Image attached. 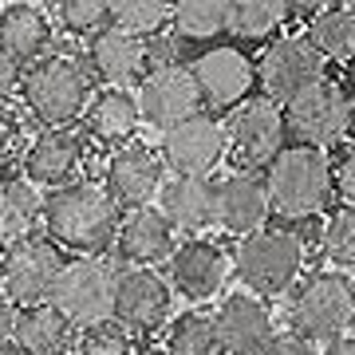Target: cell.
I'll return each instance as SVG.
<instances>
[{
    "label": "cell",
    "instance_id": "7c38bea8",
    "mask_svg": "<svg viewBox=\"0 0 355 355\" xmlns=\"http://www.w3.org/2000/svg\"><path fill=\"white\" fill-rule=\"evenodd\" d=\"M225 150V123H217L205 111H198L193 119L162 135V162L166 170H174V178H209V170L221 162Z\"/></svg>",
    "mask_w": 355,
    "mask_h": 355
},
{
    "label": "cell",
    "instance_id": "ab89813d",
    "mask_svg": "<svg viewBox=\"0 0 355 355\" xmlns=\"http://www.w3.org/2000/svg\"><path fill=\"white\" fill-rule=\"evenodd\" d=\"M324 355H355V336H343V340L328 343V347H324Z\"/></svg>",
    "mask_w": 355,
    "mask_h": 355
},
{
    "label": "cell",
    "instance_id": "9c48e42d",
    "mask_svg": "<svg viewBox=\"0 0 355 355\" xmlns=\"http://www.w3.org/2000/svg\"><path fill=\"white\" fill-rule=\"evenodd\" d=\"M64 257L60 245L48 237H28L4 249V296L16 308H40L51 304L55 280L64 272Z\"/></svg>",
    "mask_w": 355,
    "mask_h": 355
},
{
    "label": "cell",
    "instance_id": "277c9868",
    "mask_svg": "<svg viewBox=\"0 0 355 355\" xmlns=\"http://www.w3.org/2000/svg\"><path fill=\"white\" fill-rule=\"evenodd\" d=\"M292 331L312 343H336L355 328V280L347 272H312L296 284L288 304Z\"/></svg>",
    "mask_w": 355,
    "mask_h": 355
},
{
    "label": "cell",
    "instance_id": "cb8c5ba5",
    "mask_svg": "<svg viewBox=\"0 0 355 355\" xmlns=\"http://www.w3.org/2000/svg\"><path fill=\"white\" fill-rule=\"evenodd\" d=\"M139 123H142L139 99L130 91H99L87 111V135L103 146H119V150L130 146Z\"/></svg>",
    "mask_w": 355,
    "mask_h": 355
},
{
    "label": "cell",
    "instance_id": "7402d4cb",
    "mask_svg": "<svg viewBox=\"0 0 355 355\" xmlns=\"http://www.w3.org/2000/svg\"><path fill=\"white\" fill-rule=\"evenodd\" d=\"M119 253L135 261V268H150L166 257H174V225L166 221L162 209H135V214L123 217V229H119Z\"/></svg>",
    "mask_w": 355,
    "mask_h": 355
},
{
    "label": "cell",
    "instance_id": "5bb4252c",
    "mask_svg": "<svg viewBox=\"0 0 355 355\" xmlns=\"http://www.w3.org/2000/svg\"><path fill=\"white\" fill-rule=\"evenodd\" d=\"M166 186V162L142 142H130L111 154L107 162V193L119 209H150V198H158Z\"/></svg>",
    "mask_w": 355,
    "mask_h": 355
},
{
    "label": "cell",
    "instance_id": "52a82bcc",
    "mask_svg": "<svg viewBox=\"0 0 355 355\" xmlns=\"http://www.w3.org/2000/svg\"><path fill=\"white\" fill-rule=\"evenodd\" d=\"M324 64L328 60L316 51L308 32H288V36H277L265 44L261 60H257V83L265 91V99L288 107L296 95L324 83Z\"/></svg>",
    "mask_w": 355,
    "mask_h": 355
},
{
    "label": "cell",
    "instance_id": "b9f144b4",
    "mask_svg": "<svg viewBox=\"0 0 355 355\" xmlns=\"http://www.w3.org/2000/svg\"><path fill=\"white\" fill-rule=\"evenodd\" d=\"M0 296H4V253H0Z\"/></svg>",
    "mask_w": 355,
    "mask_h": 355
},
{
    "label": "cell",
    "instance_id": "ac0fdd59",
    "mask_svg": "<svg viewBox=\"0 0 355 355\" xmlns=\"http://www.w3.org/2000/svg\"><path fill=\"white\" fill-rule=\"evenodd\" d=\"M87 60L91 71L107 83V91H127L130 83H142L150 76V44L127 36L119 28H107L91 40Z\"/></svg>",
    "mask_w": 355,
    "mask_h": 355
},
{
    "label": "cell",
    "instance_id": "8d00e7d4",
    "mask_svg": "<svg viewBox=\"0 0 355 355\" xmlns=\"http://www.w3.org/2000/svg\"><path fill=\"white\" fill-rule=\"evenodd\" d=\"M265 355H324V352H316V343L296 336V331H280L277 340L268 343Z\"/></svg>",
    "mask_w": 355,
    "mask_h": 355
},
{
    "label": "cell",
    "instance_id": "f1b7e54d",
    "mask_svg": "<svg viewBox=\"0 0 355 355\" xmlns=\"http://www.w3.org/2000/svg\"><path fill=\"white\" fill-rule=\"evenodd\" d=\"M288 20H296V12L284 0H237L233 16H229V32L241 40H268Z\"/></svg>",
    "mask_w": 355,
    "mask_h": 355
},
{
    "label": "cell",
    "instance_id": "ee69618b",
    "mask_svg": "<svg viewBox=\"0 0 355 355\" xmlns=\"http://www.w3.org/2000/svg\"><path fill=\"white\" fill-rule=\"evenodd\" d=\"M352 135H355V95H352Z\"/></svg>",
    "mask_w": 355,
    "mask_h": 355
},
{
    "label": "cell",
    "instance_id": "2e32d148",
    "mask_svg": "<svg viewBox=\"0 0 355 355\" xmlns=\"http://www.w3.org/2000/svg\"><path fill=\"white\" fill-rule=\"evenodd\" d=\"M217 336H221V352L225 355H265L268 343L280 331L272 328V312L261 296L253 292H233L221 300V308L214 312Z\"/></svg>",
    "mask_w": 355,
    "mask_h": 355
},
{
    "label": "cell",
    "instance_id": "d4e9b609",
    "mask_svg": "<svg viewBox=\"0 0 355 355\" xmlns=\"http://www.w3.org/2000/svg\"><path fill=\"white\" fill-rule=\"evenodd\" d=\"M48 198L36 190V182L28 178H8L0 182V241H28L36 237V225L44 221Z\"/></svg>",
    "mask_w": 355,
    "mask_h": 355
},
{
    "label": "cell",
    "instance_id": "6da1fadb",
    "mask_svg": "<svg viewBox=\"0 0 355 355\" xmlns=\"http://www.w3.org/2000/svg\"><path fill=\"white\" fill-rule=\"evenodd\" d=\"M44 229L51 241L76 249V253H99L111 241H119L123 209L114 205L107 186L95 182H71L64 190H51L44 205Z\"/></svg>",
    "mask_w": 355,
    "mask_h": 355
},
{
    "label": "cell",
    "instance_id": "e0dca14e",
    "mask_svg": "<svg viewBox=\"0 0 355 355\" xmlns=\"http://www.w3.org/2000/svg\"><path fill=\"white\" fill-rule=\"evenodd\" d=\"M272 214V198H268L265 174L253 170H233L229 178L217 182V225L233 233V237H253L261 233Z\"/></svg>",
    "mask_w": 355,
    "mask_h": 355
},
{
    "label": "cell",
    "instance_id": "f546056e",
    "mask_svg": "<svg viewBox=\"0 0 355 355\" xmlns=\"http://www.w3.org/2000/svg\"><path fill=\"white\" fill-rule=\"evenodd\" d=\"M166 355H221V336H217V320L205 312H186L174 320Z\"/></svg>",
    "mask_w": 355,
    "mask_h": 355
},
{
    "label": "cell",
    "instance_id": "60d3db41",
    "mask_svg": "<svg viewBox=\"0 0 355 355\" xmlns=\"http://www.w3.org/2000/svg\"><path fill=\"white\" fill-rule=\"evenodd\" d=\"M0 355H24V352H20L16 343H4V347H0Z\"/></svg>",
    "mask_w": 355,
    "mask_h": 355
},
{
    "label": "cell",
    "instance_id": "d6986e66",
    "mask_svg": "<svg viewBox=\"0 0 355 355\" xmlns=\"http://www.w3.org/2000/svg\"><path fill=\"white\" fill-rule=\"evenodd\" d=\"M225 280H229V257L214 241L193 237L170 257V284L186 300H209L225 288Z\"/></svg>",
    "mask_w": 355,
    "mask_h": 355
},
{
    "label": "cell",
    "instance_id": "4dcf8cb0",
    "mask_svg": "<svg viewBox=\"0 0 355 355\" xmlns=\"http://www.w3.org/2000/svg\"><path fill=\"white\" fill-rule=\"evenodd\" d=\"M170 20H174V4H158V0H114L111 4V28L135 40L158 36Z\"/></svg>",
    "mask_w": 355,
    "mask_h": 355
},
{
    "label": "cell",
    "instance_id": "836d02e7",
    "mask_svg": "<svg viewBox=\"0 0 355 355\" xmlns=\"http://www.w3.org/2000/svg\"><path fill=\"white\" fill-rule=\"evenodd\" d=\"M79 355H135L130 352V331L119 320L95 324L79 336Z\"/></svg>",
    "mask_w": 355,
    "mask_h": 355
},
{
    "label": "cell",
    "instance_id": "e575fe53",
    "mask_svg": "<svg viewBox=\"0 0 355 355\" xmlns=\"http://www.w3.org/2000/svg\"><path fill=\"white\" fill-rule=\"evenodd\" d=\"M24 142V123L20 114H12L8 107H0V162H8Z\"/></svg>",
    "mask_w": 355,
    "mask_h": 355
},
{
    "label": "cell",
    "instance_id": "5b68a950",
    "mask_svg": "<svg viewBox=\"0 0 355 355\" xmlns=\"http://www.w3.org/2000/svg\"><path fill=\"white\" fill-rule=\"evenodd\" d=\"M233 268H237L245 288L261 300L296 292V280L304 268V241L292 229H261L237 245Z\"/></svg>",
    "mask_w": 355,
    "mask_h": 355
},
{
    "label": "cell",
    "instance_id": "f35d334b",
    "mask_svg": "<svg viewBox=\"0 0 355 355\" xmlns=\"http://www.w3.org/2000/svg\"><path fill=\"white\" fill-rule=\"evenodd\" d=\"M16 320H20V308H16L8 296H0V347L16 336Z\"/></svg>",
    "mask_w": 355,
    "mask_h": 355
},
{
    "label": "cell",
    "instance_id": "83f0119b",
    "mask_svg": "<svg viewBox=\"0 0 355 355\" xmlns=\"http://www.w3.org/2000/svg\"><path fill=\"white\" fill-rule=\"evenodd\" d=\"M229 16H233V4H221V0H182L174 4V36L190 40V44H202V40H217L221 32H229Z\"/></svg>",
    "mask_w": 355,
    "mask_h": 355
},
{
    "label": "cell",
    "instance_id": "1f68e13d",
    "mask_svg": "<svg viewBox=\"0 0 355 355\" xmlns=\"http://www.w3.org/2000/svg\"><path fill=\"white\" fill-rule=\"evenodd\" d=\"M320 249H324V257L331 261L336 272H355V209L343 205L324 221Z\"/></svg>",
    "mask_w": 355,
    "mask_h": 355
},
{
    "label": "cell",
    "instance_id": "7a4b0ae2",
    "mask_svg": "<svg viewBox=\"0 0 355 355\" xmlns=\"http://www.w3.org/2000/svg\"><path fill=\"white\" fill-rule=\"evenodd\" d=\"M268 198H272V214L284 221H308V217L324 214L336 198V166L328 154L316 146H300L292 142L280 150V158L265 170Z\"/></svg>",
    "mask_w": 355,
    "mask_h": 355
},
{
    "label": "cell",
    "instance_id": "9a60e30c",
    "mask_svg": "<svg viewBox=\"0 0 355 355\" xmlns=\"http://www.w3.org/2000/svg\"><path fill=\"white\" fill-rule=\"evenodd\" d=\"M174 308V284L158 277L154 268H123L119 272V296H114V320L127 331H154L170 320Z\"/></svg>",
    "mask_w": 355,
    "mask_h": 355
},
{
    "label": "cell",
    "instance_id": "74e56055",
    "mask_svg": "<svg viewBox=\"0 0 355 355\" xmlns=\"http://www.w3.org/2000/svg\"><path fill=\"white\" fill-rule=\"evenodd\" d=\"M16 87H24V79H20V64H16L12 55L0 48V103L8 99Z\"/></svg>",
    "mask_w": 355,
    "mask_h": 355
},
{
    "label": "cell",
    "instance_id": "30bf717a",
    "mask_svg": "<svg viewBox=\"0 0 355 355\" xmlns=\"http://www.w3.org/2000/svg\"><path fill=\"white\" fill-rule=\"evenodd\" d=\"M284 123H288V135L300 146H336V142L352 130V99L343 95L340 83H316V87H308L304 95H296V99L284 107Z\"/></svg>",
    "mask_w": 355,
    "mask_h": 355
},
{
    "label": "cell",
    "instance_id": "484cf974",
    "mask_svg": "<svg viewBox=\"0 0 355 355\" xmlns=\"http://www.w3.org/2000/svg\"><path fill=\"white\" fill-rule=\"evenodd\" d=\"M71 328L76 324L64 312H55L51 304L20 308L12 343L24 355H67V347H71Z\"/></svg>",
    "mask_w": 355,
    "mask_h": 355
},
{
    "label": "cell",
    "instance_id": "603a6c76",
    "mask_svg": "<svg viewBox=\"0 0 355 355\" xmlns=\"http://www.w3.org/2000/svg\"><path fill=\"white\" fill-rule=\"evenodd\" d=\"M51 44V16L40 4H8L0 8V48L16 64L36 67Z\"/></svg>",
    "mask_w": 355,
    "mask_h": 355
},
{
    "label": "cell",
    "instance_id": "4fadbf2b",
    "mask_svg": "<svg viewBox=\"0 0 355 355\" xmlns=\"http://www.w3.org/2000/svg\"><path fill=\"white\" fill-rule=\"evenodd\" d=\"M193 79H198V91H202V103L209 107H221V111H233L249 103L257 83V64L245 55L241 48L233 44H217V48H205L198 60L190 64Z\"/></svg>",
    "mask_w": 355,
    "mask_h": 355
},
{
    "label": "cell",
    "instance_id": "3957f363",
    "mask_svg": "<svg viewBox=\"0 0 355 355\" xmlns=\"http://www.w3.org/2000/svg\"><path fill=\"white\" fill-rule=\"evenodd\" d=\"M24 107L48 130H67L83 111H91V71L76 55H44L24 76Z\"/></svg>",
    "mask_w": 355,
    "mask_h": 355
},
{
    "label": "cell",
    "instance_id": "4316f807",
    "mask_svg": "<svg viewBox=\"0 0 355 355\" xmlns=\"http://www.w3.org/2000/svg\"><path fill=\"white\" fill-rule=\"evenodd\" d=\"M308 40L324 60L347 64L355 60V8L352 4H324V12L308 24Z\"/></svg>",
    "mask_w": 355,
    "mask_h": 355
},
{
    "label": "cell",
    "instance_id": "44dd1931",
    "mask_svg": "<svg viewBox=\"0 0 355 355\" xmlns=\"http://www.w3.org/2000/svg\"><path fill=\"white\" fill-rule=\"evenodd\" d=\"M83 166V139L76 130H44L24 154V178L36 186H71V174Z\"/></svg>",
    "mask_w": 355,
    "mask_h": 355
},
{
    "label": "cell",
    "instance_id": "ffe728a7",
    "mask_svg": "<svg viewBox=\"0 0 355 355\" xmlns=\"http://www.w3.org/2000/svg\"><path fill=\"white\" fill-rule=\"evenodd\" d=\"M158 209L166 221L182 233H202L217 225V186L209 178H166L162 193H158Z\"/></svg>",
    "mask_w": 355,
    "mask_h": 355
},
{
    "label": "cell",
    "instance_id": "ba28073f",
    "mask_svg": "<svg viewBox=\"0 0 355 355\" xmlns=\"http://www.w3.org/2000/svg\"><path fill=\"white\" fill-rule=\"evenodd\" d=\"M225 139H229V154L241 170H261L272 166L284 150L288 139V123H284V107L265 95H253L249 103L233 107L225 114Z\"/></svg>",
    "mask_w": 355,
    "mask_h": 355
},
{
    "label": "cell",
    "instance_id": "8fae6325",
    "mask_svg": "<svg viewBox=\"0 0 355 355\" xmlns=\"http://www.w3.org/2000/svg\"><path fill=\"white\" fill-rule=\"evenodd\" d=\"M139 99V114L142 123L154 130H174L178 123H186L198 114L202 107V91H198V79L186 64H174V67H154L150 76L139 83L135 91Z\"/></svg>",
    "mask_w": 355,
    "mask_h": 355
},
{
    "label": "cell",
    "instance_id": "7bdbcfd3",
    "mask_svg": "<svg viewBox=\"0 0 355 355\" xmlns=\"http://www.w3.org/2000/svg\"><path fill=\"white\" fill-rule=\"evenodd\" d=\"M135 355H166V352H158V347H142V352H135Z\"/></svg>",
    "mask_w": 355,
    "mask_h": 355
},
{
    "label": "cell",
    "instance_id": "d590c367",
    "mask_svg": "<svg viewBox=\"0 0 355 355\" xmlns=\"http://www.w3.org/2000/svg\"><path fill=\"white\" fill-rule=\"evenodd\" d=\"M336 190H340L343 205L355 209V142H347L340 154V162H336Z\"/></svg>",
    "mask_w": 355,
    "mask_h": 355
},
{
    "label": "cell",
    "instance_id": "8992f818",
    "mask_svg": "<svg viewBox=\"0 0 355 355\" xmlns=\"http://www.w3.org/2000/svg\"><path fill=\"white\" fill-rule=\"evenodd\" d=\"M114 296H119V272L99 257H79V261H67L55 280L51 308L87 331L95 324L114 320Z\"/></svg>",
    "mask_w": 355,
    "mask_h": 355
},
{
    "label": "cell",
    "instance_id": "d6a6232c",
    "mask_svg": "<svg viewBox=\"0 0 355 355\" xmlns=\"http://www.w3.org/2000/svg\"><path fill=\"white\" fill-rule=\"evenodd\" d=\"M60 24L76 36H99L111 28V4L107 0H67L60 4Z\"/></svg>",
    "mask_w": 355,
    "mask_h": 355
}]
</instances>
